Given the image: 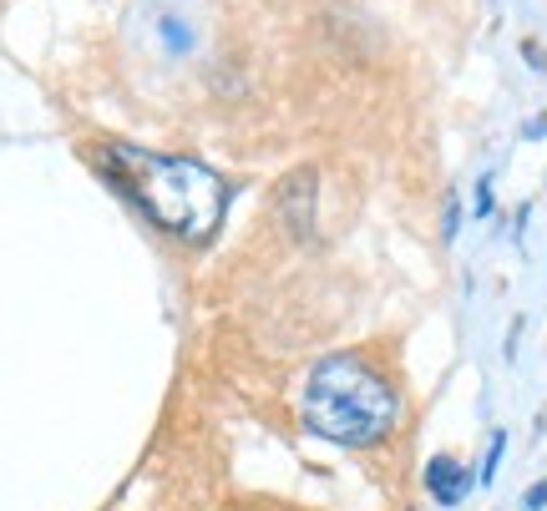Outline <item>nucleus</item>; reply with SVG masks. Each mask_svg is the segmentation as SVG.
<instances>
[{"mask_svg": "<svg viewBox=\"0 0 547 511\" xmlns=\"http://www.w3.org/2000/svg\"><path fill=\"white\" fill-rule=\"evenodd\" d=\"M502 456H507V431H492V446H487V461H482V471H477V486H492V481H497Z\"/></svg>", "mask_w": 547, "mask_h": 511, "instance_id": "obj_6", "label": "nucleus"}, {"mask_svg": "<svg viewBox=\"0 0 547 511\" xmlns=\"http://www.w3.org/2000/svg\"><path fill=\"white\" fill-rule=\"evenodd\" d=\"M132 167V193L142 203V213L158 223L163 233L183 238V243H203L218 233L223 213H228V188L198 157H163V152H127L122 157Z\"/></svg>", "mask_w": 547, "mask_h": 511, "instance_id": "obj_2", "label": "nucleus"}, {"mask_svg": "<svg viewBox=\"0 0 547 511\" xmlns=\"http://www.w3.org/2000/svg\"><path fill=\"white\" fill-rule=\"evenodd\" d=\"M456 233H461V198L451 193V198H446V218H441V238L456 243Z\"/></svg>", "mask_w": 547, "mask_h": 511, "instance_id": "obj_7", "label": "nucleus"}, {"mask_svg": "<svg viewBox=\"0 0 547 511\" xmlns=\"http://www.w3.org/2000/svg\"><path fill=\"white\" fill-rule=\"evenodd\" d=\"M472 213H477V218H487V213H492V173H482V183H477V203H472Z\"/></svg>", "mask_w": 547, "mask_h": 511, "instance_id": "obj_8", "label": "nucleus"}, {"mask_svg": "<svg viewBox=\"0 0 547 511\" xmlns=\"http://www.w3.org/2000/svg\"><path fill=\"white\" fill-rule=\"evenodd\" d=\"M158 31H163V46L168 51H193V26L188 21H178V16H158Z\"/></svg>", "mask_w": 547, "mask_h": 511, "instance_id": "obj_5", "label": "nucleus"}, {"mask_svg": "<svg viewBox=\"0 0 547 511\" xmlns=\"http://www.w3.org/2000/svg\"><path fill=\"white\" fill-rule=\"evenodd\" d=\"M299 420L330 446H375L396 431L401 395L370 360L360 355H325L304 375Z\"/></svg>", "mask_w": 547, "mask_h": 511, "instance_id": "obj_1", "label": "nucleus"}, {"mask_svg": "<svg viewBox=\"0 0 547 511\" xmlns=\"http://www.w3.org/2000/svg\"><path fill=\"white\" fill-rule=\"evenodd\" d=\"M522 506H527V511H547V481H537V486H527V496H522Z\"/></svg>", "mask_w": 547, "mask_h": 511, "instance_id": "obj_9", "label": "nucleus"}, {"mask_svg": "<svg viewBox=\"0 0 547 511\" xmlns=\"http://www.w3.org/2000/svg\"><path fill=\"white\" fill-rule=\"evenodd\" d=\"M472 486H477V476L466 471L456 456H431V466H426V491H431L436 506H461L466 496H472Z\"/></svg>", "mask_w": 547, "mask_h": 511, "instance_id": "obj_3", "label": "nucleus"}, {"mask_svg": "<svg viewBox=\"0 0 547 511\" xmlns=\"http://www.w3.org/2000/svg\"><path fill=\"white\" fill-rule=\"evenodd\" d=\"M315 173H294V178H284V188H279V208H284V218H289V228L299 233V238H309L315 233Z\"/></svg>", "mask_w": 547, "mask_h": 511, "instance_id": "obj_4", "label": "nucleus"}]
</instances>
